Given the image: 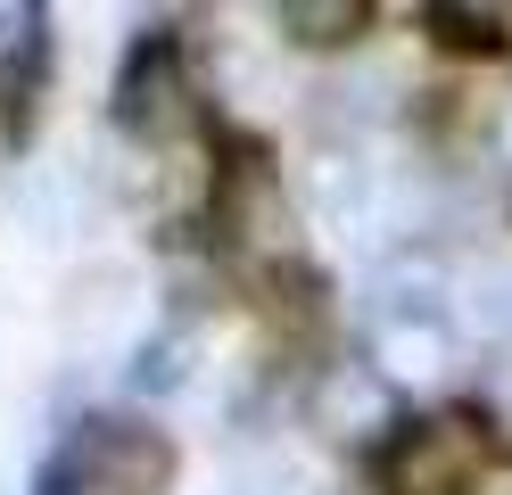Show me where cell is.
<instances>
[{
  "mask_svg": "<svg viewBox=\"0 0 512 495\" xmlns=\"http://www.w3.org/2000/svg\"><path fill=\"white\" fill-rule=\"evenodd\" d=\"M488 454L496 438L479 413H422L380 438V495H479Z\"/></svg>",
  "mask_w": 512,
  "mask_h": 495,
  "instance_id": "6da1fadb",
  "label": "cell"
},
{
  "mask_svg": "<svg viewBox=\"0 0 512 495\" xmlns=\"http://www.w3.org/2000/svg\"><path fill=\"white\" fill-rule=\"evenodd\" d=\"M174 446L141 421H83L75 446L58 454L50 495H166Z\"/></svg>",
  "mask_w": 512,
  "mask_h": 495,
  "instance_id": "3957f363",
  "label": "cell"
},
{
  "mask_svg": "<svg viewBox=\"0 0 512 495\" xmlns=\"http://www.w3.org/2000/svg\"><path fill=\"white\" fill-rule=\"evenodd\" d=\"M422 25H430V33H446V42H463V50H504V17H496V9H463V0H438Z\"/></svg>",
  "mask_w": 512,
  "mask_h": 495,
  "instance_id": "7c38bea8",
  "label": "cell"
},
{
  "mask_svg": "<svg viewBox=\"0 0 512 495\" xmlns=\"http://www.w3.org/2000/svg\"><path fill=\"white\" fill-rule=\"evenodd\" d=\"M364 25H372L364 0H290V9H281V33H290V42H356Z\"/></svg>",
  "mask_w": 512,
  "mask_h": 495,
  "instance_id": "9c48e42d",
  "label": "cell"
},
{
  "mask_svg": "<svg viewBox=\"0 0 512 495\" xmlns=\"http://www.w3.org/2000/svg\"><path fill=\"white\" fill-rule=\"evenodd\" d=\"M0 165H17V124H9V108H0Z\"/></svg>",
  "mask_w": 512,
  "mask_h": 495,
  "instance_id": "9a60e30c",
  "label": "cell"
},
{
  "mask_svg": "<svg viewBox=\"0 0 512 495\" xmlns=\"http://www.w3.org/2000/svg\"><path fill=\"white\" fill-rule=\"evenodd\" d=\"M364 363L389 388H438L446 372H455V330H446L430 306H372Z\"/></svg>",
  "mask_w": 512,
  "mask_h": 495,
  "instance_id": "5b68a950",
  "label": "cell"
},
{
  "mask_svg": "<svg viewBox=\"0 0 512 495\" xmlns=\"http://www.w3.org/2000/svg\"><path fill=\"white\" fill-rule=\"evenodd\" d=\"M42 9H25V0H0V91H17L25 75L42 66Z\"/></svg>",
  "mask_w": 512,
  "mask_h": 495,
  "instance_id": "30bf717a",
  "label": "cell"
},
{
  "mask_svg": "<svg viewBox=\"0 0 512 495\" xmlns=\"http://www.w3.org/2000/svg\"><path fill=\"white\" fill-rule=\"evenodd\" d=\"M190 372H199V322L190 314H174L166 330H149L133 347V388L141 396H174V388H190Z\"/></svg>",
  "mask_w": 512,
  "mask_h": 495,
  "instance_id": "ba28073f",
  "label": "cell"
},
{
  "mask_svg": "<svg viewBox=\"0 0 512 495\" xmlns=\"http://www.w3.org/2000/svg\"><path fill=\"white\" fill-rule=\"evenodd\" d=\"M116 124L133 132V141H149V149H166V141H182V132L199 124V83H190L182 42L149 33V42L124 58V75H116Z\"/></svg>",
  "mask_w": 512,
  "mask_h": 495,
  "instance_id": "277c9868",
  "label": "cell"
},
{
  "mask_svg": "<svg viewBox=\"0 0 512 495\" xmlns=\"http://www.w3.org/2000/svg\"><path fill=\"white\" fill-rule=\"evenodd\" d=\"M306 190H314V215L339 223V231H364L380 215V174L364 157H347V149H323L306 165Z\"/></svg>",
  "mask_w": 512,
  "mask_h": 495,
  "instance_id": "52a82bcc",
  "label": "cell"
},
{
  "mask_svg": "<svg viewBox=\"0 0 512 495\" xmlns=\"http://www.w3.org/2000/svg\"><path fill=\"white\" fill-rule=\"evenodd\" d=\"M306 421L323 438H339V446H364V438L389 429V380L372 363H323L314 388H306Z\"/></svg>",
  "mask_w": 512,
  "mask_h": 495,
  "instance_id": "8992f818",
  "label": "cell"
},
{
  "mask_svg": "<svg viewBox=\"0 0 512 495\" xmlns=\"http://www.w3.org/2000/svg\"><path fill=\"white\" fill-rule=\"evenodd\" d=\"M471 314L488 322V330H504V339H512V264L479 273V289H471Z\"/></svg>",
  "mask_w": 512,
  "mask_h": 495,
  "instance_id": "4fadbf2b",
  "label": "cell"
},
{
  "mask_svg": "<svg viewBox=\"0 0 512 495\" xmlns=\"http://www.w3.org/2000/svg\"><path fill=\"white\" fill-rule=\"evenodd\" d=\"M124 297H133V281H124V273L83 281V289H75V306H67V339H75V347H91V330L108 339V330L124 322Z\"/></svg>",
  "mask_w": 512,
  "mask_h": 495,
  "instance_id": "8fae6325",
  "label": "cell"
},
{
  "mask_svg": "<svg viewBox=\"0 0 512 495\" xmlns=\"http://www.w3.org/2000/svg\"><path fill=\"white\" fill-rule=\"evenodd\" d=\"M504 149H512V108H504Z\"/></svg>",
  "mask_w": 512,
  "mask_h": 495,
  "instance_id": "2e32d148",
  "label": "cell"
},
{
  "mask_svg": "<svg viewBox=\"0 0 512 495\" xmlns=\"http://www.w3.org/2000/svg\"><path fill=\"white\" fill-rule=\"evenodd\" d=\"M215 231H223V248H232V264H248V273H290L298 264V207H290V182H281L273 157L240 149L223 165Z\"/></svg>",
  "mask_w": 512,
  "mask_h": 495,
  "instance_id": "7a4b0ae2",
  "label": "cell"
},
{
  "mask_svg": "<svg viewBox=\"0 0 512 495\" xmlns=\"http://www.w3.org/2000/svg\"><path fill=\"white\" fill-rule=\"evenodd\" d=\"M488 396H496V421H512V355L488 363Z\"/></svg>",
  "mask_w": 512,
  "mask_h": 495,
  "instance_id": "5bb4252c",
  "label": "cell"
}]
</instances>
